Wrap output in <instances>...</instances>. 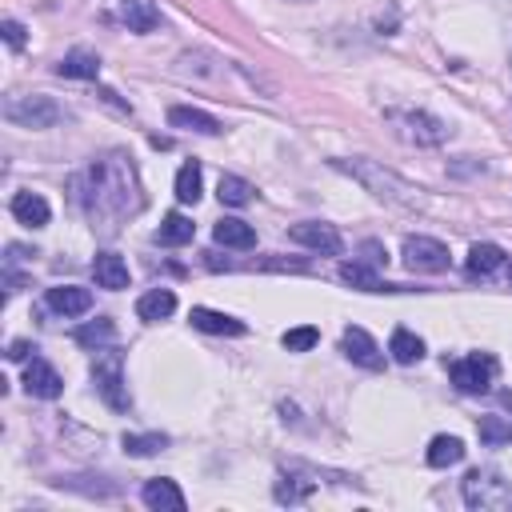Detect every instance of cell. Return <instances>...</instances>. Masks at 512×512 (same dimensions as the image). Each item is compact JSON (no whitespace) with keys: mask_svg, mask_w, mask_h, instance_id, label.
I'll return each instance as SVG.
<instances>
[{"mask_svg":"<svg viewBox=\"0 0 512 512\" xmlns=\"http://www.w3.org/2000/svg\"><path fill=\"white\" fill-rule=\"evenodd\" d=\"M84 208H89L92 220H121L124 212H137L140 208V185H137V172L132 164H124L121 157H104L89 164L84 172Z\"/></svg>","mask_w":512,"mask_h":512,"instance_id":"cell-1","label":"cell"},{"mask_svg":"<svg viewBox=\"0 0 512 512\" xmlns=\"http://www.w3.org/2000/svg\"><path fill=\"white\" fill-rule=\"evenodd\" d=\"M333 164L341 172H349L353 180H361V185L369 188L376 200H389V205H396V208H424L420 188L409 185L404 177H396V172L384 169V164L364 160V157H356V160H333Z\"/></svg>","mask_w":512,"mask_h":512,"instance_id":"cell-2","label":"cell"},{"mask_svg":"<svg viewBox=\"0 0 512 512\" xmlns=\"http://www.w3.org/2000/svg\"><path fill=\"white\" fill-rule=\"evenodd\" d=\"M5 121L16 124V129H53V124L64 121V109L53 101V96L16 92L5 101Z\"/></svg>","mask_w":512,"mask_h":512,"instance_id":"cell-3","label":"cell"},{"mask_svg":"<svg viewBox=\"0 0 512 512\" xmlns=\"http://www.w3.org/2000/svg\"><path fill=\"white\" fill-rule=\"evenodd\" d=\"M92 381H96V392L104 396V404L117 412H129L132 396H129V384H124V361L117 349H96L92 356Z\"/></svg>","mask_w":512,"mask_h":512,"instance_id":"cell-4","label":"cell"},{"mask_svg":"<svg viewBox=\"0 0 512 512\" xmlns=\"http://www.w3.org/2000/svg\"><path fill=\"white\" fill-rule=\"evenodd\" d=\"M465 505L469 508H512V485L500 480V472L477 469L465 477Z\"/></svg>","mask_w":512,"mask_h":512,"instance_id":"cell-5","label":"cell"},{"mask_svg":"<svg viewBox=\"0 0 512 512\" xmlns=\"http://www.w3.org/2000/svg\"><path fill=\"white\" fill-rule=\"evenodd\" d=\"M497 356L488 353H472V356H460V361H452V384H457L460 392L477 396V392H488L492 381H497Z\"/></svg>","mask_w":512,"mask_h":512,"instance_id":"cell-6","label":"cell"},{"mask_svg":"<svg viewBox=\"0 0 512 512\" xmlns=\"http://www.w3.org/2000/svg\"><path fill=\"white\" fill-rule=\"evenodd\" d=\"M404 265L412 273H444L449 268V248L437 237H409L404 240Z\"/></svg>","mask_w":512,"mask_h":512,"instance_id":"cell-7","label":"cell"},{"mask_svg":"<svg viewBox=\"0 0 512 512\" xmlns=\"http://www.w3.org/2000/svg\"><path fill=\"white\" fill-rule=\"evenodd\" d=\"M288 240H296V245L313 248V253H324V256H341L344 240L336 233L333 225H324V220H304V225H293L288 228Z\"/></svg>","mask_w":512,"mask_h":512,"instance_id":"cell-8","label":"cell"},{"mask_svg":"<svg viewBox=\"0 0 512 512\" xmlns=\"http://www.w3.org/2000/svg\"><path fill=\"white\" fill-rule=\"evenodd\" d=\"M341 349H344V356H349L353 364H361V369H369V372H381V369H384L381 344H376L372 336L364 333V328H344Z\"/></svg>","mask_w":512,"mask_h":512,"instance_id":"cell-9","label":"cell"},{"mask_svg":"<svg viewBox=\"0 0 512 512\" xmlns=\"http://www.w3.org/2000/svg\"><path fill=\"white\" fill-rule=\"evenodd\" d=\"M24 389H28V396L56 401V396H61V389H64V381H61V372H56L48 361L33 356V361H28V369H24Z\"/></svg>","mask_w":512,"mask_h":512,"instance_id":"cell-10","label":"cell"},{"mask_svg":"<svg viewBox=\"0 0 512 512\" xmlns=\"http://www.w3.org/2000/svg\"><path fill=\"white\" fill-rule=\"evenodd\" d=\"M140 497H144V505H149L152 512H185V492H180V485L177 480H169V477L149 480Z\"/></svg>","mask_w":512,"mask_h":512,"instance_id":"cell-11","label":"cell"},{"mask_svg":"<svg viewBox=\"0 0 512 512\" xmlns=\"http://www.w3.org/2000/svg\"><path fill=\"white\" fill-rule=\"evenodd\" d=\"M48 308L53 313H61V316H81V313H89L92 308V293L89 288H81V285H56V288H48Z\"/></svg>","mask_w":512,"mask_h":512,"instance_id":"cell-12","label":"cell"},{"mask_svg":"<svg viewBox=\"0 0 512 512\" xmlns=\"http://www.w3.org/2000/svg\"><path fill=\"white\" fill-rule=\"evenodd\" d=\"M192 328H200V333H212V336H245L248 324L237 321V316L228 313H217V308H192Z\"/></svg>","mask_w":512,"mask_h":512,"instance_id":"cell-13","label":"cell"},{"mask_svg":"<svg viewBox=\"0 0 512 512\" xmlns=\"http://www.w3.org/2000/svg\"><path fill=\"white\" fill-rule=\"evenodd\" d=\"M169 124L172 129H188V132H200V137H217L220 132V121L205 109H192V104H177L169 109Z\"/></svg>","mask_w":512,"mask_h":512,"instance_id":"cell-14","label":"cell"},{"mask_svg":"<svg viewBox=\"0 0 512 512\" xmlns=\"http://www.w3.org/2000/svg\"><path fill=\"white\" fill-rule=\"evenodd\" d=\"M121 21L129 24V33H152L160 24V8L157 0H121Z\"/></svg>","mask_w":512,"mask_h":512,"instance_id":"cell-15","label":"cell"},{"mask_svg":"<svg viewBox=\"0 0 512 512\" xmlns=\"http://www.w3.org/2000/svg\"><path fill=\"white\" fill-rule=\"evenodd\" d=\"M92 276L101 288H109V293H121V288H129V265H124V256L117 253H101L92 260Z\"/></svg>","mask_w":512,"mask_h":512,"instance_id":"cell-16","label":"cell"},{"mask_svg":"<svg viewBox=\"0 0 512 512\" xmlns=\"http://www.w3.org/2000/svg\"><path fill=\"white\" fill-rule=\"evenodd\" d=\"M13 217L21 220L24 228H44L48 217H53V208H48V200L41 192H16L13 197Z\"/></svg>","mask_w":512,"mask_h":512,"instance_id":"cell-17","label":"cell"},{"mask_svg":"<svg viewBox=\"0 0 512 512\" xmlns=\"http://www.w3.org/2000/svg\"><path fill=\"white\" fill-rule=\"evenodd\" d=\"M56 76H69V81H96L101 76V56L89 48H72L64 53V61L56 64Z\"/></svg>","mask_w":512,"mask_h":512,"instance_id":"cell-18","label":"cell"},{"mask_svg":"<svg viewBox=\"0 0 512 512\" xmlns=\"http://www.w3.org/2000/svg\"><path fill=\"white\" fill-rule=\"evenodd\" d=\"M401 121L409 124V132H404V137L417 140V144H440L444 137H449V124L437 121V117H429V112H404Z\"/></svg>","mask_w":512,"mask_h":512,"instance_id":"cell-19","label":"cell"},{"mask_svg":"<svg viewBox=\"0 0 512 512\" xmlns=\"http://www.w3.org/2000/svg\"><path fill=\"white\" fill-rule=\"evenodd\" d=\"M192 237H197V225H192L185 212H169V217L160 220V228H157V245H164V248L192 245Z\"/></svg>","mask_w":512,"mask_h":512,"instance_id":"cell-20","label":"cell"},{"mask_svg":"<svg viewBox=\"0 0 512 512\" xmlns=\"http://www.w3.org/2000/svg\"><path fill=\"white\" fill-rule=\"evenodd\" d=\"M172 313H177V296H172L169 288H152V293H144L137 301V316L140 321H149V324L169 321Z\"/></svg>","mask_w":512,"mask_h":512,"instance_id":"cell-21","label":"cell"},{"mask_svg":"<svg viewBox=\"0 0 512 512\" xmlns=\"http://www.w3.org/2000/svg\"><path fill=\"white\" fill-rule=\"evenodd\" d=\"M212 240L225 245V248H253L256 233H253V225H245V220L225 217V220H217V228H212Z\"/></svg>","mask_w":512,"mask_h":512,"instance_id":"cell-22","label":"cell"},{"mask_svg":"<svg viewBox=\"0 0 512 512\" xmlns=\"http://www.w3.org/2000/svg\"><path fill=\"white\" fill-rule=\"evenodd\" d=\"M424 460H429L432 469L460 465V460H465V440H460V437H432L429 452H424Z\"/></svg>","mask_w":512,"mask_h":512,"instance_id":"cell-23","label":"cell"},{"mask_svg":"<svg viewBox=\"0 0 512 512\" xmlns=\"http://www.w3.org/2000/svg\"><path fill=\"white\" fill-rule=\"evenodd\" d=\"M500 265H505V248L492 245V240L469 248V273H472V276H492Z\"/></svg>","mask_w":512,"mask_h":512,"instance_id":"cell-24","label":"cell"},{"mask_svg":"<svg viewBox=\"0 0 512 512\" xmlns=\"http://www.w3.org/2000/svg\"><path fill=\"white\" fill-rule=\"evenodd\" d=\"M389 353H392L396 364H417L424 356V341L417 333H409V328H396L392 341H389Z\"/></svg>","mask_w":512,"mask_h":512,"instance_id":"cell-25","label":"cell"},{"mask_svg":"<svg viewBox=\"0 0 512 512\" xmlns=\"http://www.w3.org/2000/svg\"><path fill=\"white\" fill-rule=\"evenodd\" d=\"M341 280H344V285H353V288H361V293H384V288H392V285H384V280L376 276L364 260L341 265Z\"/></svg>","mask_w":512,"mask_h":512,"instance_id":"cell-26","label":"cell"},{"mask_svg":"<svg viewBox=\"0 0 512 512\" xmlns=\"http://www.w3.org/2000/svg\"><path fill=\"white\" fill-rule=\"evenodd\" d=\"M200 188H205L200 164H197V160L180 164V172H177V200H180V205H197V200H200Z\"/></svg>","mask_w":512,"mask_h":512,"instance_id":"cell-27","label":"cell"},{"mask_svg":"<svg viewBox=\"0 0 512 512\" xmlns=\"http://www.w3.org/2000/svg\"><path fill=\"white\" fill-rule=\"evenodd\" d=\"M253 185H248L245 177H233V172H228V177H220V185H217V197H220V205H228V208H245L248 200H253Z\"/></svg>","mask_w":512,"mask_h":512,"instance_id":"cell-28","label":"cell"},{"mask_svg":"<svg viewBox=\"0 0 512 512\" xmlns=\"http://www.w3.org/2000/svg\"><path fill=\"white\" fill-rule=\"evenodd\" d=\"M112 333H117V328H112V321H89V324H81L76 328V344H84V349H104V344L112 341Z\"/></svg>","mask_w":512,"mask_h":512,"instance_id":"cell-29","label":"cell"},{"mask_svg":"<svg viewBox=\"0 0 512 512\" xmlns=\"http://www.w3.org/2000/svg\"><path fill=\"white\" fill-rule=\"evenodd\" d=\"M164 444H169V437H160V432H144V437L129 432V437H124V452H129V457H152Z\"/></svg>","mask_w":512,"mask_h":512,"instance_id":"cell-30","label":"cell"},{"mask_svg":"<svg viewBox=\"0 0 512 512\" xmlns=\"http://www.w3.org/2000/svg\"><path fill=\"white\" fill-rule=\"evenodd\" d=\"M477 432H480V440L485 444H508L512 440V424L505 417H480Z\"/></svg>","mask_w":512,"mask_h":512,"instance_id":"cell-31","label":"cell"},{"mask_svg":"<svg viewBox=\"0 0 512 512\" xmlns=\"http://www.w3.org/2000/svg\"><path fill=\"white\" fill-rule=\"evenodd\" d=\"M316 341H321V333H316L313 324L288 328V333H285V349L288 353H308V349H316Z\"/></svg>","mask_w":512,"mask_h":512,"instance_id":"cell-32","label":"cell"},{"mask_svg":"<svg viewBox=\"0 0 512 512\" xmlns=\"http://www.w3.org/2000/svg\"><path fill=\"white\" fill-rule=\"evenodd\" d=\"M308 492H313V480H301V485H296V477H285L276 485V500L280 505H301Z\"/></svg>","mask_w":512,"mask_h":512,"instance_id":"cell-33","label":"cell"},{"mask_svg":"<svg viewBox=\"0 0 512 512\" xmlns=\"http://www.w3.org/2000/svg\"><path fill=\"white\" fill-rule=\"evenodd\" d=\"M361 260L369 268H384V265H389V248H384L381 240H364V245H361Z\"/></svg>","mask_w":512,"mask_h":512,"instance_id":"cell-34","label":"cell"},{"mask_svg":"<svg viewBox=\"0 0 512 512\" xmlns=\"http://www.w3.org/2000/svg\"><path fill=\"white\" fill-rule=\"evenodd\" d=\"M0 33H5V44L8 48H24V24L21 21H13V16H8V21L0 24Z\"/></svg>","mask_w":512,"mask_h":512,"instance_id":"cell-35","label":"cell"},{"mask_svg":"<svg viewBox=\"0 0 512 512\" xmlns=\"http://www.w3.org/2000/svg\"><path fill=\"white\" fill-rule=\"evenodd\" d=\"M28 353H36L28 341H13V344H8V361H24Z\"/></svg>","mask_w":512,"mask_h":512,"instance_id":"cell-36","label":"cell"},{"mask_svg":"<svg viewBox=\"0 0 512 512\" xmlns=\"http://www.w3.org/2000/svg\"><path fill=\"white\" fill-rule=\"evenodd\" d=\"M508 285H512V268H508Z\"/></svg>","mask_w":512,"mask_h":512,"instance_id":"cell-37","label":"cell"}]
</instances>
